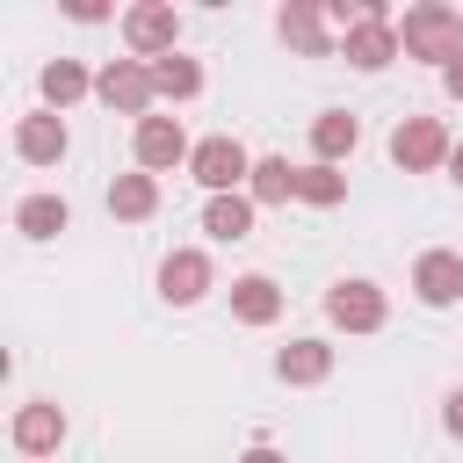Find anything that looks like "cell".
Masks as SVG:
<instances>
[{
	"label": "cell",
	"instance_id": "cell-1",
	"mask_svg": "<svg viewBox=\"0 0 463 463\" xmlns=\"http://www.w3.org/2000/svg\"><path fill=\"white\" fill-rule=\"evenodd\" d=\"M398 51H405V58L456 65V58H463V14H456V7H441V0L405 7V22H398Z\"/></svg>",
	"mask_w": 463,
	"mask_h": 463
},
{
	"label": "cell",
	"instance_id": "cell-2",
	"mask_svg": "<svg viewBox=\"0 0 463 463\" xmlns=\"http://www.w3.org/2000/svg\"><path fill=\"white\" fill-rule=\"evenodd\" d=\"M94 94L109 101V109H123V116H152V101H159V87H152V65L145 58H109L101 72H94Z\"/></svg>",
	"mask_w": 463,
	"mask_h": 463
},
{
	"label": "cell",
	"instance_id": "cell-3",
	"mask_svg": "<svg viewBox=\"0 0 463 463\" xmlns=\"http://www.w3.org/2000/svg\"><path fill=\"white\" fill-rule=\"evenodd\" d=\"M188 174H195L210 195H239V188L253 181V159H246V145H239V137H203V145H195V159H188Z\"/></svg>",
	"mask_w": 463,
	"mask_h": 463
},
{
	"label": "cell",
	"instance_id": "cell-4",
	"mask_svg": "<svg viewBox=\"0 0 463 463\" xmlns=\"http://www.w3.org/2000/svg\"><path fill=\"white\" fill-rule=\"evenodd\" d=\"M174 36H181V14L166 7V0H137L130 14H123V43H130V58H174Z\"/></svg>",
	"mask_w": 463,
	"mask_h": 463
},
{
	"label": "cell",
	"instance_id": "cell-5",
	"mask_svg": "<svg viewBox=\"0 0 463 463\" xmlns=\"http://www.w3.org/2000/svg\"><path fill=\"white\" fill-rule=\"evenodd\" d=\"M340 51H347V65L383 72V65L398 58V22H391V7H383V0H369V22H354V29L340 36Z\"/></svg>",
	"mask_w": 463,
	"mask_h": 463
},
{
	"label": "cell",
	"instance_id": "cell-6",
	"mask_svg": "<svg viewBox=\"0 0 463 463\" xmlns=\"http://www.w3.org/2000/svg\"><path fill=\"white\" fill-rule=\"evenodd\" d=\"M456 145H449V130L434 123V116H405L398 130H391V159L405 166V174H427V166H441Z\"/></svg>",
	"mask_w": 463,
	"mask_h": 463
},
{
	"label": "cell",
	"instance_id": "cell-7",
	"mask_svg": "<svg viewBox=\"0 0 463 463\" xmlns=\"http://www.w3.org/2000/svg\"><path fill=\"white\" fill-rule=\"evenodd\" d=\"M130 145H137V166H145V174H166V166L195 159V145H188V130H181L174 116H145Z\"/></svg>",
	"mask_w": 463,
	"mask_h": 463
},
{
	"label": "cell",
	"instance_id": "cell-8",
	"mask_svg": "<svg viewBox=\"0 0 463 463\" xmlns=\"http://www.w3.org/2000/svg\"><path fill=\"white\" fill-rule=\"evenodd\" d=\"M326 318H333L340 333H376V326H383V289H376V282H333Z\"/></svg>",
	"mask_w": 463,
	"mask_h": 463
},
{
	"label": "cell",
	"instance_id": "cell-9",
	"mask_svg": "<svg viewBox=\"0 0 463 463\" xmlns=\"http://www.w3.org/2000/svg\"><path fill=\"white\" fill-rule=\"evenodd\" d=\"M203 289H210V253L174 246V253L159 260V297H166V304H195Z\"/></svg>",
	"mask_w": 463,
	"mask_h": 463
},
{
	"label": "cell",
	"instance_id": "cell-10",
	"mask_svg": "<svg viewBox=\"0 0 463 463\" xmlns=\"http://www.w3.org/2000/svg\"><path fill=\"white\" fill-rule=\"evenodd\" d=\"M412 289H420V304H456L463 297V253H420Z\"/></svg>",
	"mask_w": 463,
	"mask_h": 463
},
{
	"label": "cell",
	"instance_id": "cell-11",
	"mask_svg": "<svg viewBox=\"0 0 463 463\" xmlns=\"http://www.w3.org/2000/svg\"><path fill=\"white\" fill-rule=\"evenodd\" d=\"M58 441H65V412L58 405H22L14 412V449L22 456H51Z\"/></svg>",
	"mask_w": 463,
	"mask_h": 463
},
{
	"label": "cell",
	"instance_id": "cell-12",
	"mask_svg": "<svg viewBox=\"0 0 463 463\" xmlns=\"http://www.w3.org/2000/svg\"><path fill=\"white\" fill-rule=\"evenodd\" d=\"M14 152H22L29 166L65 159V123H58V116H22V123H14Z\"/></svg>",
	"mask_w": 463,
	"mask_h": 463
},
{
	"label": "cell",
	"instance_id": "cell-13",
	"mask_svg": "<svg viewBox=\"0 0 463 463\" xmlns=\"http://www.w3.org/2000/svg\"><path fill=\"white\" fill-rule=\"evenodd\" d=\"M232 318H246V326H275V318H282V289H275L268 275H239V282H232Z\"/></svg>",
	"mask_w": 463,
	"mask_h": 463
},
{
	"label": "cell",
	"instance_id": "cell-14",
	"mask_svg": "<svg viewBox=\"0 0 463 463\" xmlns=\"http://www.w3.org/2000/svg\"><path fill=\"white\" fill-rule=\"evenodd\" d=\"M65 224H72L65 195H22V203H14V232H22V239H58Z\"/></svg>",
	"mask_w": 463,
	"mask_h": 463
},
{
	"label": "cell",
	"instance_id": "cell-15",
	"mask_svg": "<svg viewBox=\"0 0 463 463\" xmlns=\"http://www.w3.org/2000/svg\"><path fill=\"white\" fill-rule=\"evenodd\" d=\"M253 195H210V210H203V232L210 239H224V246H239L246 232H253Z\"/></svg>",
	"mask_w": 463,
	"mask_h": 463
},
{
	"label": "cell",
	"instance_id": "cell-16",
	"mask_svg": "<svg viewBox=\"0 0 463 463\" xmlns=\"http://www.w3.org/2000/svg\"><path fill=\"white\" fill-rule=\"evenodd\" d=\"M326 369H333V347L326 340H289L275 354V376L282 383H326Z\"/></svg>",
	"mask_w": 463,
	"mask_h": 463
},
{
	"label": "cell",
	"instance_id": "cell-17",
	"mask_svg": "<svg viewBox=\"0 0 463 463\" xmlns=\"http://www.w3.org/2000/svg\"><path fill=\"white\" fill-rule=\"evenodd\" d=\"M354 137H362V123H354L347 109H326V116L311 123V152H318V166H333L340 152H354Z\"/></svg>",
	"mask_w": 463,
	"mask_h": 463
},
{
	"label": "cell",
	"instance_id": "cell-18",
	"mask_svg": "<svg viewBox=\"0 0 463 463\" xmlns=\"http://www.w3.org/2000/svg\"><path fill=\"white\" fill-rule=\"evenodd\" d=\"M109 210L130 217V224L152 217V210H159V181H152V174H116V181H109Z\"/></svg>",
	"mask_w": 463,
	"mask_h": 463
},
{
	"label": "cell",
	"instance_id": "cell-19",
	"mask_svg": "<svg viewBox=\"0 0 463 463\" xmlns=\"http://www.w3.org/2000/svg\"><path fill=\"white\" fill-rule=\"evenodd\" d=\"M275 29H282V36H289V43H297V51H311V58H318V51H326V14H318V7H311V0H289V7H282V14H275Z\"/></svg>",
	"mask_w": 463,
	"mask_h": 463
},
{
	"label": "cell",
	"instance_id": "cell-20",
	"mask_svg": "<svg viewBox=\"0 0 463 463\" xmlns=\"http://www.w3.org/2000/svg\"><path fill=\"white\" fill-rule=\"evenodd\" d=\"M152 87H159V101H195L203 94V65L195 58H152Z\"/></svg>",
	"mask_w": 463,
	"mask_h": 463
},
{
	"label": "cell",
	"instance_id": "cell-21",
	"mask_svg": "<svg viewBox=\"0 0 463 463\" xmlns=\"http://www.w3.org/2000/svg\"><path fill=\"white\" fill-rule=\"evenodd\" d=\"M340 195H347V174H340V166H318V159H311V166H297V203L333 210Z\"/></svg>",
	"mask_w": 463,
	"mask_h": 463
},
{
	"label": "cell",
	"instance_id": "cell-22",
	"mask_svg": "<svg viewBox=\"0 0 463 463\" xmlns=\"http://www.w3.org/2000/svg\"><path fill=\"white\" fill-rule=\"evenodd\" d=\"M87 87H94V80H87V65H72V58L43 65V101H51V116H58V109H72Z\"/></svg>",
	"mask_w": 463,
	"mask_h": 463
},
{
	"label": "cell",
	"instance_id": "cell-23",
	"mask_svg": "<svg viewBox=\"0 0 463 463\" xmlns=\"http://www.w3.org/2000/svg\"><path fill=\"white\" fill-rule=\"evenodd\" d=\"M246 195H253V203H289V195H297V166H289V159H253Z\"/></svg>",
	"mask_w": 463,
	"mask_h": 463
},
{
	"label": "cell",
	"instance_id": "cell-24",
	"mask_svg": "<svg viewBox=\"0 0 463 463\" xmlns=\"http://www.w3.org/2000/svg\"><path fill=\"white\" fill-rule=\"evenodd\" d=\"M441 427L463 441V391H449V405H441Z\"/></svg>",
	"mask_w": 463,
	"mask_h": 463
},
{
	"label": "cell",
	"instance_id": "cell-25",
	"mask_svg": "<svg viewBox=\"0 0 463 463\" xmlns=\"http://www.w3.org/2000/svg\"><path fill=\"white\" fill-rule=\"evenodd\" d=\"M239 463H289V456H282V449H268V441H253V449H246Z\"/></svg>",
	"mask_w": 463,
	"mask_h": 463
},
{
	"label": "cell",
	"instance_id": "cell-26",
	"mask_svg": "<svg viewBox=\"0 0 463 463\" xmlns=\"http://www.w3.org/2000/svg\"><path fill=\"white\" fill-rule=\"evenodd\" d=\"M441 87H449V94L463 101V58H456V65H441Z\"/></svg>",
	"mask_w": 463,
	"mask_h": 463
},
{
	"label": "cell",
	"instance_id": "cell-27",
	"mask_svg": "<svg viewBox=\"0 0 463 463\" xmlns=\"http://www.w3.org/2000/svg\"><path fill=\"white\" fill-rule=\"evenodd\" d=\"M449 174H456V188H463V145H456V152H449Z\"/></svg>",
	"mask_w": 463,
	"mask_h": 463
}]
</instances>
